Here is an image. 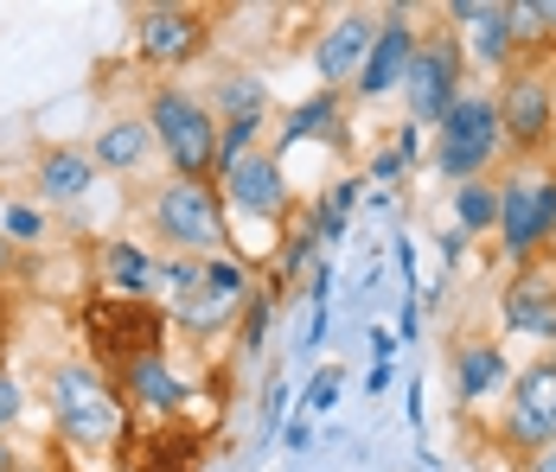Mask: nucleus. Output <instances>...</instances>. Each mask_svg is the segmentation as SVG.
<instances>
[{"mask_svg":"<svg viewBox=\"0 0 556 472\" xmlns=\"http://www.w3.org/2000/svg\"><path fill=\"white\" fill-rule=\"evenodd\" d=\"M148 230L154 256H186V263L230 256V211L218 199V179H161L148 192Z\"/></svg>","mask_w":556,"mask_h":472,"instance_id":"nucleus-1","label":"nucleus"},{"mask_svg":"<svg viewBox=\"0 0 556 472\" xmlns=\"http://www.w3.org/2000/svg\"><path fill=\"white\" fill-rule=\"evenodd\" d=\"M46 396H52L58 441H71V447L110 454V447L128 441V428H135V416H128V409H122V396H115L110 370H97L90 358H64V365H52Z\"/></svg>","mask_w":556,"mask_h":472,"instance_id":"nucleus-2","label":"nucleus"},{"mask_svg":"<svg viewBox=\"0 0 556 472\" xmlns=\"http://www.w3.org/2000/svg\"><path fill=\"white\" fill-rule=\"evenodd\" d=\"M148 128H154V148L167 160V179H218V115L205 103V90L161 77L148 90Z\"/></svg>","mask_w":556,"mask_h":472,"instance_id":"nucleus-3","label":"nucleus"},{"mask_svg":"<svg viewBox=\"0 0 556 472\" xmlns=\"http://www.w3.org/2000/svg\"><path fill=\"white\" fill-rule=\"evenodd\" d=\"M493 243L511 268L538 263L556 250V160L538 166H505L500 173V224Z\"/></svg>","mask_w":556,"mask_h":472,"instance_id":"nucleus-4","label":"nucleus"},{"mask_svg":"<svg viewBox=\"0 0 556 472\" xmlns=\"http://www.w3.org/2000/svg\"><path fill=\"white\" fill-rule=\"evenodd\" d=\"M493 109H500V135L511 166H538L556 160V71L551 64H511L493 84Z\"/></svg>","mask_w":556,"mask_h":472,"instance_id":"nucleus-5","label":"nucleus"},{"mask_svg":"<svg viewBox=\"0 0 556 472\" xmlns=\"http://www.w3.org/2000/svg\"><path fill=\"white\" fill-rule=\"evenodd\" d=\"M429 166L447 186H467V179H493V166H505V135H500V109L493 90H467L460 103L435 122V141H429Z\"/></svg>","mask_w":556,"mask_h":472,"instance_id":"nucleus-6","label":"nucleus"},{"mask_svg":"<svg viewBox=\"0 0 556 472\" xmlns=\"http://www.w3.org/2000/svg\"><path fill=\"white\" fill-rule=\"evenodd\" d=\"M493 441L525 467L531 454L556 447V358L538 352L525 365H511V383H505V409L493 421Z\"/></svg>","mask_w":556,"mask_h":472,"instance_id":"nucleus-7","label":"nucleus"},{"mask_svg":"<svg viewBox=\"0 0 556 472\" xmlns=\"http://www.w3.org/2000/svg\"><path fill=\"white\" fill-rule=\"evenodd\" d=\"M250 294H256V268L243 263L237 250L230 256H212V263H199V288L179 294L167 307V326L186 332L192 345H212L224 332H237V314H243Z\"/></svg>","mask_w":556,"mask_h":472,"instance_id":"nucleus-8","label":"nucleus"},{"mask_svg":"<svg viewBox=\"0 0 556 472\" xmlns=\"http://www.w3.org/2000/svg\"><path fill=\"white\" fill-rule=\"evenodd\" d=\"M467 90H473V71H467L460 39H454L447 26H429L422 46H416V58H409V71H403V90H396V97H403V122L435 128Z\"/></svg>","mask_w":556,"mask_h":472,"instance_id":"nucleus-9","label":"nucleus"},{"mask_svg":"<svg viewBox=\"0 0 556 472\" xmlns=\"http://www.w3.org/2000/svg\"><path fill=\"white\" fill-rule=\"evenodd\" d=\"M167 307L154 301H115V294H97L84 307V339H90V365L97 370H122L128 358H148V352H167Z\"/></svg>","mask_w":556,"mask_h":472,"instance_id":"nucleus-10","label":"nucleus"},{"mask_svg":"<svg viewBox=\"0 0 556 472\" xmlns=\"http://www.w3.org/2000/svg\"><path fill=\"white\" fill-rule=\"evenodd\" d=\"M218 199L230 211V224L243 217V224H263L269 237H281L301 205H294V179H288V166H281L269 148H256V154H243L237 166H224L218 173Z\"/></svg>","mask_w":556,"mask_h":472,"instance_id":"nucleus-11","label":"nucleus"},{"mask_svg":"<svg viewBox=\"0 0 556 472\" xmlns=\"http://www.w3.org/2000/svg\"><path fill=\"white\" fill-rule=\"evenodd\" d=\"M212 52L205 7H141L135 13V64L141 71H186Z\"/></svg>","mask_w":556,"mask_h":472,"instance_id":"nucleus-12","label":"nucleus"},{"mask_svg":"<svg viewBox=\"0 0 556 472\" xmlns=\"http://www.w3.org/2000/svg\"><path fill=\"white\" fill-rule=\"evenodd\" d=\"M422 13L416 7H378V39H371V52L358 64V77H352V90H345V103H384L403 90V71H409V58L422 46Z\"/></svg>","mask_w":556,"mask_h":472,"instance_id":"nucleus-13","label":"nucleus"},{"mask_svg":"<svg viewBox=\"0 0 556 472\" xmlns=\"http://www.w3.org/2000/svg\"><path fill=\"white\" fill-rule=\"evenodd\" d=\"M500 332L551 352L556 345V256L511 268V281L500 288Z\"/></svg>","mask_w":556,"mask_h":472,"instance_id":"nucleus-14","label":"nucleus"},{"mask_svg":"<svg viewBox=\"0 0 556 472\" xmlns=\"http://www.w3.org/2000/svg\"><path fill=\"white\" fill-rule=\"evenodd\" d=\"M447 377H454V421L480 416L486 403H500L505 383H511V352H505L493 332H454Z\"/></svg>","mask_w":556,"mask_h":472,"instance_id":"nucleus-15","label":"nucleus"},{"mask_svg":"<svg viewBox=\"0 0 556 472\" xmlns=\"http://www.w3.org/2000/svg\"><path fill=\"white\" fill-rule=\"evenodd\" d=\"M371 39H378V7H339L333 20L314 33V46H307V64H314V77H320V90H352V77H358V64L371 52Z\"/></svg>","mask_w":556,"mask_h":472,"instance_id":"nucleus-16","label":"nucleus"},{"mask_svg":"<svg viewBox=\"0 0 556 472\" xmlns=\"http://www.w3.org/2000/svg\"><path fill=\"white\" fill-rule=\"evenodd\" d=\"M115 383V396H122V409L128 416H148V421H173V416H186L192 409V383L173 370L167 352H148V358H128V365L110 377Z\"/></svg>","mask_w":556,"mask_h":472,"instance_id":"nucleus-17","label":"nucleus"},{"mask_svg":"<svg viewBox=\"0 0 556 472\" xmlns=\"http://www.w3.org/2000/svg\"><path fill=\"white\" fill-rule=\"evenodd\" d=\"M301 141H320L333 154H352V103L339 90H314V97H301L294 109H281V122H269V154L281 160L288 148H301Z\"/></svg>","mask_w":556,"mask_h":472,"instance_id":"nucleus-18","label":"nucleus"},{"mask_svg":"<svg viewBox=\"0 0 556 472\" xmlns=\"http://www.w3.org/2000/svg\"><path fill=\"white\" fill-rule=\"evenodd\" d=\"M97 160H90V148H77V141H52V148H39V160H33V205L46 211H71L84 205L90 192H97Z\"/></svg>","mask_w":556,"mask_h":472,"instance_id":"nucleus-19","label":"nucleus"},{"mask_svg":"<svg viewBox=\"0 0 556 472\" xmlns=\"http://www.w3.org/2000/svg\"><path fill=\"white\" fill-rule=\"evenodd\" d=\"M97 281L115 301H154L161 294V256L135 237H103L97 243Z\"/></svg>","mask_w":556,"mask_h":472,"instance_id":"nucleus-20","label":"nucleus"},{"mask_svg":"<svg viewBox=\"0 0 556 472\" xmlns=\"http://www.w3.org/2000/svg\"><path fill=\"white\" fill-rule=\"evenodd\" d=\"M84 148H90V160H97V173L128 179V173H141V166L154 160V128H148V115H141V109H128V115L97 122V135H90Z\"/></svg>","mask_w":556,"mask_h":472,"instance_id":"nucleus-21","label":"nucleus"},{"mask_svg":"<svg viewBox=\"0 0 556 472\" xmlns=\"http://www.w3.org/2000/svg\"><path fill=\"white\" fill-rule=\"evenodd\" d=\"M460 52H467V71H473V77H493V84H500L511 64H525V58H518V39H511V20H505V0H493L486 20L460 33Z\"/></svg>","mask_w":556,"mask_h":472,"instance_id":"nucleus-22","label":"nucleus"},{"mask_svg":"<svg viewBox=\"0 0 556 472\" xmlns=\"http://www.w3.org/2000/svg\"><path fill=\"white\" fill-rule=\"evenodd\" d=\"M205 103L218 122H237V115H269L276 97H269V77H256V71H218L205 84Z\"/></svg>","mask_w":556,"mask_h":472,"instance_id":"nucleus-23","label":"nucleus"},{"mask_svg":"<svg viewBox=\"0 0 556 472\" xmlns=\"http://www.w3.org/2000/svg\"><path fill=\"white\" fill-rule=\"evenodd\" d=\"M447 217H454V230H460L467 243L493 237V224H500V179H467V186H447Z\"/></svg>","mask_w":556,"mask_h":472,"instance_id":"nucleus-24","label":"nucleus"},{"mask_svg":"<svg viewBox=\"0 0 556 472\" xmlns=\"http://www.w3.org/2000/svg\"><path fill=\"white\" fill-rule=\"evenodd\" d=\"M358 192H365V173H345L339 186H327L314 205H307V224H314V237H320V250H339L345 243V230H352V205H358Z\"/></svg>","mask_w":556,"mask_h":472,"instance_id":"nucleus-25","label":"nucleus"},{"mask_svg":"<svg viewBox=\"0 0 556 472\" xmlns=\"http://www.w3.org/2000/svg\"><path fill=\"white\" fill-rule=\"evenodd\" d=\"M276 307H281V294L269 288V281H256V294H250V301H243V314H237V352H243V358H263V352H269Z\"/></svg>","mask_w":556,"mask_h":472,"instance_id":"nucleus-26","label":"nucleus"},{"mask_svg":"<svg viewBox=\"0 0 556 472\" xmlns=\"http://www.w3.org/2000/svg\"><path fill=\"white\" fill-rule=\"evenodd\" d=\"M0 237H7L13 250H39V243L52 237V217L33 205V199H7V205H0Z\"/></svg>","mask_w":556,"mask_h":472,"instance_id":"nucleus-27","label":"nucleus"},{"mask_svg":"<svg viewBox=\"0 0 556 472\" xmlns=\"http://www.w3.org/2000/svg\"><path fill=\"white\" fill-rule=\"evenodd\" d=\"M269 148V115H237V122H218V173L237 166L243 154Z\"/></svg>","mask_w":556,"mask_h":472,"instance_id":"nucleus-28","label":"nucleus"},{"mask_svg":"<svg viewBox=\"0 0 556 472\" xmlns=\"http://www.w3.org/2000/svg\"><path fill=\"white\" fill-rule=\"evenodd\" d=\"M339 396H345V370H339V365H320L314 377H307V396H301V409L320 421V416L339 403Z\"/></svg>","mask_w":556,"mask_h":472,"instance_id":"nucleus-29","label":"nucleus"},{"mask_svg":"<svg viewBox=\"0 0 556 472\" xmlns=\"http://www.w3.org/2000/svg\"><path fill=\"white\" fill-rule=\"evenodd\" d=\"M199 288V263H186V256H161V294H167V307L179 294H192Z\"/></svg>","mask_w":556,"mask_h":472,"instance_id":"nucleus-30","label":"nucleus"},{"mask_svg":"<svg viewBox=\"0 0 556 472\" xmlns=\"http://www.w3.org/2000/svg\"><path fill=\"white\" fill-rule=\"evenodd\" d=\"M403 160H396V148H378V154L365 160V186H378V192H390V186H403Z\"/></svg>","mask_w":556,"mask_h":472,"instance_id":"nucleus-31","label":"nucleus"},{"mask_svg":"<svg viewBox=\"0 0 556 472\" xmlns=\"http://www.w3.org/2000/svg\"><path fill=\"white\" fill-rule=\"evenodd\" d=\"M20 416H26V383H20L13 370L0 365V434H7V428H13Z\"/></svg>","mask_w":556,"mask_h":472,"instance_id":"nucleus-32","label":"nucleus"},{"mask_svg":"<svg viewBox=\"0 0 556 472\" xmlns=\"http://www.w3.org/2000/svg\"><path fill=\"white\" fill-rule=\"evenodd\" d=\"M314 428H320V421L294 403V416L281 421V447H288V454H307V447H314Z\"/></svg>","mask_w":556,"mask_h":472,"instance_id":"nucleus-33","label":"nucleus"},{"mask_svg":"<svg viewBox=\"0 0 556 472\" xmlns=\"http://www.w3.org/2000/svg\"><path fill=\"white\" fill-rule=\"evenodd\" d=\"M396 345H416L422 339V294H403V314H396Z\"/></svg>","mask_w":556,"mask_h":472,"instance_id":"nucleus-34","label":"nucleus"},{"mask_svg":"<svg viewBox=\"0 0 556 472\" xmlns=\"http://www.w3.org/2000/svg\"><path fill=\"white\" fill-rule=\"evenodd\" d=\"M281 416H288V383H281V377H269V383H263V434H276Z\"/></svg>","mask_w":556,"mask_h":472,"instance_id":"nucleus-35","label":"nucleus"},{"mask_svg":"<svg viewBox=\"0 0 556 472\" xmlns=\"http://www.w3.org/2000/svg\"><path fill=\"white\" fill-rule=\"evenodd\" d=\"M390 148H396L403 166H416V160H422V128H416V122H396V141H390Z\"/></svg>","mask_w":556,"mask_h":472,"instance_id":"nucleus-36","label":"nucleus"},{"mask_svg":"<svg viewBox=\"0 0 556 472\" xmlns=\"http://www.w3.org/2000/svg\"><path fill=\"white\" fill-rule=\"evenodd\" d=\"M371 365H396V332L390 326H371Z\"/></svg>","mask_w":556,"mask_h":472,"instance_id":"nucleus-37","label":"nucleus"},{"mask_svg":"<svg viewBox=\"0 0 556 472\" xmlns=\"http://www.w3.org/2000/svg\"><path fill=\"white\" fill-rule=\"evenodd\" d=\"M467 250H473V243H467V237L447 224V230H442V263H447V268H460V256H467Z\"/></svg>","mask_w":556,"mask_h":472,"instance_id":"nucleus-38","label":"nucleus"},{"mask_svg":"<svg viewBox=\"0 0 556 472\" xmlns=\"http://www.w3.org/2000/svg\"><path fill=\"white\" fill-rule=\"evenodd\" d=\"M390 383H396V365H371L365 370V396H384Z\"/></svg>","mask_w":556,"mask_h":472,"instance_id":"nucleus-39","label":"nucleus"},{"mask_svg":"<svg viewBox=\"0 0 556 472\" xmlns=\"http://www.w3.org/2000/svg\"><path fill=\"white\" fill-rule=\"evenodd\" d=\"M0 472H20V447H13V434H0Z\"/></svg>","mask_w":556,"mask_h":472,"instance_id":"nucleus-40","label":"nucleus"},{"mask_svg":"<svg viewBox=\"0 0 556 472\" xmlns=\"http://www.w3.org/2000/svg\"><path fill=\"white\" fill-rule=\"evenodd\" d=\"M518 472H556V447H544V454H531V460H525Z\"/></svg>","mask_w":556,"mask_h":472,"instance_id":"nucleus-41","label":"nucleus"},{"mask_svg":"<svg viewBox=\"0 0 556 472\" xmlns=\"http://www.w3.org/2000/svg\"><path fill=\"white\" fill-rule=\"evenodd\" d=\"M13 263H20V250H13V243L0 237V281H13Z\"/></svg>","mask_w":556,"mask_h":472,"instance_id":"nucleus-42","label":"nucleus"}]
</instances>
